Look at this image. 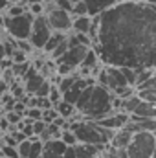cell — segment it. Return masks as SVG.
<instances>
[{"mask_svg": "<svg viewBox=\"0 0 156 158\" xmlns=\"http://www.w3.org/2000/svg\"><path fill=\"white\" fill-rule=\"evenodd\" d=\"M92 48L105 66L154 70L156 6L121 0L99 15V31Z\"/></svg>", "mask_w": 156, "mask_h": 158, "instance_id": "obj_1", "label": "cell"}, {"mask_svg": "<svg viewBox=\"0 0 156 158\" xmlns=\"http://www.w3.org/2000/svg\"><path fill=\"white\" fill-rule=\"evenodd\" d=\"M114 98L116 96L109 88H105V86H101V85L96 83L88 103L84 105V109L79 114H83L84 119H94V121L105 118V116H109L110 112L116 110L114 109Z\"/></svg>", "mask_w": 156, "mask_h": 158, "instance_id": "obj_2", "label": "cell"}, {"mask_svg": "<svg viewBox=\"0 0 156 158\" xmlns=\"http://www.w3.org/2000/svg\"><path fill=\"white\" fill-rule=\"evenodd\" d=\"M70 129L77 136L79 143H94V145H109L114 132L103 125H99L94 119H81V121H70Z\"/></svg>", "mask_w": 156, "mask_h": 158, "instance_id": "obj_3", "label": "cell"}, {"mask_svg": "<svg viewBox=\"0 0 156 158\" xmlns=\"http://www.w3.org/2000/svg\"><path fill=\"white\" fill-rule=\"evenodd\" d=\"M33 20H35V17L30 11H26L24 15H18V17H6L4 30L15 40H30L31 30H33Z\"/></svg>", "mask_w": 156, "mask_h": 158, "instance_id": "obj_4", "label": "cell"}, {"mask_svg": "<svg viewBox=\"0 0 156 158\" xmlns=\"http://www.w3.org/2000/svg\"><path fill=\"white\" fill-rule=\"evenodd\" d=\"M129 158H154L156 134L154 132H136L127 147Z\"/></svg>", "mask_w": 156, "mask_h": 158, "instance_id": "obj_5", "label": "cell"}, {"mask_svg": "<svg viewBox=\"0 0 156 158\" xmlns=\"http://www.w3.org/2000/svg\"><path fill=\"white\" fill-rule=\"evenodd\" d=\"M46 20L51 28V31H59V33H68L72 31L74 28V15L70 11H64V9H51L46 13Z\"/></svg>", "mask_w": 156, "mask_h": 158, "instance_id": "obj_6", "label": "cell"}, {"mask_svg": "<svg viewBox=\"0 0 156 158\" xmlns=\"http://www.w3.org/2000/svg\"><path fill=\"white\" fill-rule=\"evenodd\" d=\"M51 28L46 20V15H40V17H35L33 20V30H31V37H30V42L33 44L35 50H44L46 42L51 37Z\"/></svg>", "mask_w": 156, "mask_h": 158, "instance_id": "obj_7", "label": "cell"}, {"mask_svg": "<svg viewBox=\"0 0 156 158\" xmlns=\"http://www.w3.org/2000/svg\"><path fill=\"white\" fill-rule=\"evenodd\" d=\"M129 119H130V114H127L123 110H114L109 116H105V118H101V119H96V121L99 125L110 129V131H119V129H123L129 123Z\"/></svg>", "mask_w": 156, "mask_h": 158, "instance_id": "obj_8", "label": "cell"}, {"mask_svg": "<svg viewBox=\"0 0 156 158\" xmlns=\"http://www.w3.org/2000/svg\"><path fill=\"white\" fill-rule=\"evenodd\" d=\"M24 81V90H26V94L28 96H35V92L39 90V86L46 81V77L40 74L37 68H33V64H31V70L22 77Z\"/></svg>", "mask_w": 156, "mask_h": 158, "instance_id": "obj_9", "label": "cell"}, {"mask_svg": "<svg viewBox=\"0 0 156 158\" xmlns=\"http://www.w3.org/2000/svg\"><path fill=\"white\" fill-rule=\"evenodd\" d=\"M83 2L86 4V9H88L90 17H99L105 11H109L110 7H114L116 4H119L121 0H83Z\"/></svg>", "mask_w": 156, "mask_h": 158, "instance_id": "obj_10", "label": "cell"}, {"mask_svg": "<svg viewBox=\"0 0 156 158\" xmlns=\"http://www.w3.org/2000/svg\"><path fill=\"white\" fill-rule=\"evenodd\" d=\"M66 143L63 140H50L44 143V151H42V158H64L66 153Z\"/></svg>", "mask_w": 156, "mask_h": 158, "instance_id": "obj_11", "label": "cell"}, {"mask_svg": "<svg viewBox=\"0 0 156 158\" xmlns=\"http://www.w3.org/2000/svg\"><path fill=\"white\" fill-rule=\"evenodd\" d=\"M105 149H107V145L77 143V145H76V155H77V158H94V156H99Z\"/></svg>", "mask_w": 156, "mask_h": 158, "instance_id": "obj_12", "label": "cell"}, {"mask_svg": "<svg viewBox=\"0 0 156 158\" xmlns=\"http://www.w3.org/2000/svg\"><path fill=\"white\" fill-rule=\"evenodd\" d=\"M132 136H134V134L123 127V129H119V131L114 132V136H112V140H110L109 145H112V147H116V149H127L129 143H130V140H132Z\"/></svg>", "mask_w": 156, "mask_h": 158, "instance_id": "obj_13", "label": "cell"}, {"mask_svg": "<svg viewBox=\"0 0 156 158\" xmlns=\"http://www.w3.org/2000/svg\"><path fill=\"white\" fill-rule=\"evenodd\" d=\"M130 116L156 119V103H149V101H143V99H142V101H140V105L136 107V110H134Z\"/></svg>", "mask_w": 156, "mask_h": 158, "instance_id": "obj_14", "label": "cell"}, {"mask_svg": "<svg viewBox=\"0 0 156 158\" xmlns=\"http://www.w3.org/2000/svg\"><path fill=\"white\" fill-rule=\"evenodd\" d=\"M90 26H92V17L90 15H83V17H74V31L76 33H86L90 31Z\"/></svg>", "mask_w": 156, "mask_h": 158, "instance_id": "obj_15", "label": "cell"}, {"mask_svg": "<svg viewBox=\"0 0 156 158\" xmlns=\"http://www.w3.org/2000/svg\"><path fill=\"white\" fill-rule=\"evenodd\" d=\"M55 109H57L59 116H63V118H66V119H72L77 114L76 105H72V103H68V101H64V99H61V101L55 105Z\"/></svg>", "mask_w": 156, "mask_h": 158, "instance_id": "obj_16", "label": "cell"}, {"mask_svg": "<svg viewBox=\"0 0 156 158\" xmlns=\"http://www.w3.org/2000/svg\"><path fill=\"white\" fill-rule=\"evenodd\" d=\"M140 96H138V92L136 94H132V96H129V98H125V99H121V109L119 110H123V112H127V114H132L134 110H136V107L140 105Z\"/></svg>", "mask_w": 156, "mask_h": 158, "instance_id": "obj_17", "label": "cell"}, {"mask_svg": "<svg viewBox=\"0 0 156 158\" xmlns=\"http://www.w3.org/2000/svg\"><path fill=\"white\" fill-rule=\"evenodd\" d=\"M66 37H68L66 33H59V31H53V33H51V37H50V40L46 42V46H44V50H42V52L50 55V53H51V52H53V50H55V48H57V46H59L63 40H66Z\"/></svg>", "mask_w": 156, "mask_h": 158, "instance_id": "obj_18", "label": "cell"}, {"mask_svg": "<svg viewBox=\"0 0 156 158\" xmlns=\"http://www.w3.org/2000/svg\"><path fill=\"white\" fill-rule=\"evenodd\" d=\"M61 140H63L68 147H76V145L79 143L77 136L74 134V131H72V129H64V131H63V134H61Z\"/></svg>", "mask_w": 156, "mask_h": 158, "instance_id": "obj_19", "label": "cell"}, {"mask_svg": "<svg viewBox=\"0 0 156 158\" xmlns=\"http://www.w3.org/2000/svg\"><path fill=\"white\" fill-rule=\"evenodd\" d=\"M42 151H44V142H40L39 138L31 140V151H30V158H42Z\"/></svg>", "mask_w": 156, "mask_h": 158, "instance_id": "obj_20", "label": "cell"}, {"mask_svg": "<svg viewBox=\"0 0 156 158\" xmlns=\"http://www.w3.org/2000/svg\"><path fill=\"white\" fill-rule=\"evenodd\" d=\"M0 156H4V158H20V155H18V149H17V147H11V145L2 143V145H0Z\"/></svg>", "mask_w": 156, "mask_h": 158, "instance_id": "obj_21", "label": "cell"}, {"mask_svg": "<svg viewBox=\"0 0 156 158\" xmlns=\"http://www.w3.org/2000/svg\"><path fill=\"white\" fill-rule=\"evenodd\" d=\"M140 99L149 101V103H156V88H149V90H136Z\"/></svg>", "mask_w": 156, "mask_h": 158, "instance_id": "obj_22", "label": "cell"}, {"mask_svg": "<svg viewBox=\"0 0 156 158\" xmlns=\"http://www.w3.org/2000/svg\"><path fill=\"white\" fill-rule=\"evenodd\" d=\"M26 11H28V7L24 4H11L7 9V17H18V15H24Z\"/></svg>", "mask_w": 156, "mask_h": 158, "instance_id": "obj_23", "label": "cell"}, {"mask_svg": "<svg viewBox=\"0 0 156 158\" xmlns=\"http://www.w3.org/2000/svg\"><path fill=\"white\" fill-rule=\"evenodd\" d=\"M17 149H18V155H20V158H30V151H31V140H24V142H20V143L17 145Z\"/></svg>", "mask_w": 156, "mask_h": 158, "instance_id": "obj_24", "label": "cell"}, {"mask_svg": "<svg viewBox=\"0 0 156 158\" xmlns=\"http://www.w3.org/2000/svg\"><path fill=\"white\" fill-rule=\"evenodd\" d=\"M24 118H30V119H33V121L42 119V109H39V107H28Z\"/></svg>", "mask_w": 156, "mask_h": 158, "instance_id": "obj_25", "label": "cell"}, {"mask_svg": "<svg viewBox=\"0 0 156 158\" xmlns=\"http://www.w3.org/2000/svg\"><path fill=\"white\" fill-rule=\"evenodd\" d=\"M57 118H59V112H57V109H55V107L42 110V119H44L46 123H53Z\"/></svg>", "mask_w": 156, "mask_h": 158, "instance_id": "obj_26", "label": "cell"}, {"mask_svg": "<svg viewBox=\"0 0 156 158\" xmlns=\"http://www.w3.org/2000/svg\"><path fill=\"white\" fill-rule=\"evenodd\" d=\"M72 15L74 17H83V15H88V9H86V4L83 0H79L77 4H74V9H72Z\"/></svg>", "mask_w": 156, "mask_h": 158, "instance_id": "obj_27", "label": "cell"}, {"mask_svg": "<svg viewBox=\"0 0 156 158\" xmlns=\"http://www.w3.org/2000/svg\"><path fill=\"white\" fill-rule=\"evenodd\" d=\"M4 118L7 119L11 125H13V123L17 125V123H20V121L24 119V116H22V114H18V112H15V110H9V112H6V116H4Z\"/></svg>", "mask_w": 156, "mask_h": 158, "instance_id": "obj_28", "label": "cell"}, {"mask_svg": "<svg viewBox=\"0 0 156 158\" xmlns=\"http://www.w3.org/2000/svg\"><path fill=\"white\" fill-rule=\"evenodd\" d=\"M46 127H48V123H46L44 119H37V121H33V132H35V136H37V138H39L44 131H46Z\"/></svg>", "mask_w": 156, "mask_h": 158, "instance_id": "obj_29", "label": "cell"}, {"mask_svg": "<svg viewBox=\"0 0 156 158\" xmlns=\"http://www.w3.org/2000/svg\"><path fill=\"white\" fill-rule=\"evenodd\" d=\"M11 59H13V63H15V64H18V63H26V61H28V53L17 48V52L13 53V57H11Z\"/></svg>", "mask_w": 156, "mask_h": 158, "instance_id": "obj_30", "label": "cell"}, {"mask_svg": "<svg viewBox=\"0 0 156 158\" xmlns=\"http://www.w3.org/2000/svg\"><path fill=\"white\" fill-rule=\"evenodd\" d=\"M17 48H18V50H22V52H26V53H30L31 50H35V48H33V44H31L30 40H17Z\"/></svg>", "mask_w": 156, "mask_h": 158, "instance_id": "obj_31", "label": "cell"}, {"mask_svg": "<svg viewBox=\"0 0 156 158\" xmlns=\"http://www.w3.org/2000/svg\"><path fill=\"white\" fill-rule=\"evenodd\" d=\"M6 92H9V86H7V83H6L4 79H0V99H2V96H4Z\"/></svg>", "mask_w": 156, "mask_h": 158, "instance_id": "obj_32", "label": "cell"}, {"mask_svg": "<svg viewBox=\"0 0 156 158\" xmlns=\"http://www.w3.org/2000/svg\"><path fill=\"white\" fill-rule=\"evenodd\" d=\"M64 158H77V155H76V147H66Z\"/></svg>", "mask_w": 156, "mask_h": 158, "instance_id": "obj_33", "label": "cell"}, {"mask_svg": "<svg viewBox=\"0 0 156 158\" xmlns=\"http://www.w3.org/2000/svg\"><path fill=\"white\" fill-rule=\"evenodd\" d=\"M9 6H11V0H0V13L2 11H7Z\"/></svg>", "mask_w": 156, "mask_h": 158, "instance_id": "obj_34", "label": "cell"}, {"mask_svg": "<svg viewBox=\"0 0 156 158\" xmlns=\"http://www.w3.org/2000/svg\"><path fill=\"white\" fill-rule=\"evenodd\" d=\"M7 55H6V48H4V40H2V33H0V61L2 59H6Z\"/></svg>", "mask_w": 156, "mask_h": 158, "instance_id": "obj_35", "label": "cell"}, {"mask_svg": "<svg viewBox=\"0 0 156 158\" xmlns=\"http://www.w3.org/2000/svg\"><path fill=\"white\" fill-rule=\"evenodd\" d=\"M134 2H142V4H151V6H156V0H134Z\"/></svg>", "mask_w": 156, "mask_h": 158, "instance_id": "obj_36", "label": "cell"}, {"mask_svg": "<svg viewBox=\"0 0 156 158\" xmlns=\"http://www.w3.org/2000/svg\"><path fill=\"white\" fill-rule=\"evenodd\" d=\"M2 72H4V70H2V68H0V77H2Z\"/></svg>", "mask_w": 156, "mask_h": 158, "instance_id": "obj_37", "label": "cell"}, {"mask_svg": "<svg viewBox=\"0 0 156 158\" xmlns=\"http://www.w3.org/2000/svg\"><path fill=\"white\" fill-rule=\"evenodd\" d=\"M94 158H99V156H94Z\"/></svg>", "mask_w": 156, "mask_h": 158, "instance_id": "obj_38", "label": "cell"}, {"mask_svg": "<svg viewBox=\"0 0 156 158\" xmlns=\"http://www.w3.org/2000/svg\"><path fill=\"white\" fill-rule=\"evenodd\" d=\"M154 72H156V68H154Z\"/></svg>", "mask_w": 156, "mask_h": 158, "instance_id": "obj_39", "label": "cell"}, {"mask_svg": "<svg viewBox=\"0 0 156 158\" xmlns=\"http://www.w3.org/2000/svg\"><path fill=\"white\" fill-rule=\"evenodd\" d=\"M0 158H4V156H0Z\"/></svg>", "mask_w": 156, "mask_h": 158, "instance_id": "obj_40", "label": "cell"}]
</instances>
